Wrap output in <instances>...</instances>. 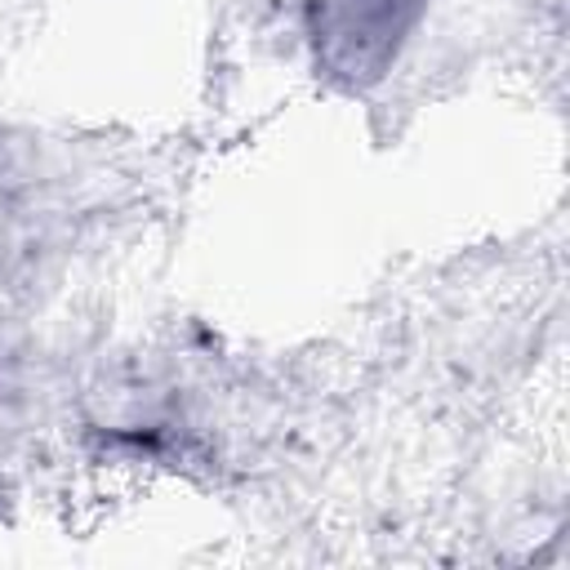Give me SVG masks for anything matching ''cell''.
Wrapping results in <instances>:
<instances>
[{
	"mask_svg": "<svg viewBox=\"0 0 570 570\" xmlns=\"http://www.w3.org/2000/svg\"><path fill=\"white\" fill-rule=\"evenodd\" d=\"M419 9L423 0H312L316 62L352 85L374 80L392 62Z\"/></svg>",
	"mask_w": 570,
	"mask_h": 570,
	"instance_id": "1",
	"label": "cell"
}]
</instances>
